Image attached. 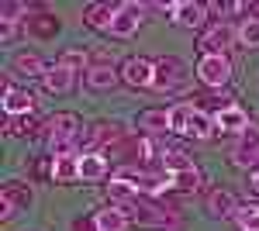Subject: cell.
<instances>
[{"instance_id":"cell-17","label":"cell","mask_w":259,"mask_h":231,"mask_svg":"<svg viewBox=\"0 0 259 231\" xmlns=\"http://www.w3.org/2000/svg\"><path fill=\"white\" fill-rule=\"evenodd\" d=\"M239 207L242 204L228 190H211L207 193V214H211V217H235Z\"/></svg>"},{"instance_id":"cell-3","label":"cell","mask_w":259,"mask_h":231,"mask_svg":"<svg viewBox=\"0 0 259 231\" xmlns=\"http://www.w3.org/2000/svg\"><path fill=\"white\" fill-rule=\"evenodd\" d=\"M45 135H49V149L56 155H69L76 149L80 138V117L76 114H56L45 121Z\"/></svg>"},{"instance_id":"cell-2","label":"cell","mask_w":259,"mask_h":231,"mask_svg":"<svg viewBox=\"0 0 259 231\" xmlns=\"http://www.w3.org/2000/svg\"><path fill=\"white\" fill-rule=\"evenodd\" d=\"M159 166H162V173L166 176H173V187L177 190H187V193H194L200 190V169L194 166V159L187 152H180V149H166L159 159Z\"/></svg>"},{"instance_id":"cell-9","label":"cell","mask_w":259,"mask_h":231,"mask_svg":"<svg viewBox=\"0 0 259 231\" xmlns=\"http://www.w3.org/2000/svg\"><path fill=\"white\" fill-rule=\"evenodd\" d=\"M228 41H232V28L228 24H214V28H207L197 38V49H200V56H225Z\"/></svg>"},{"instance_id":"cell-6","label":"cell","mask_w":259,"mask_h":231,"mask_svg":"<svg viewBox=\"0 0 259 231\" xmlns=\"http://www.w3.org/2000/svg\"><path fill=\"white\" fill-rule=\"evenodd\" d=\"M197 76H200V83H207V86H225L228 79H232V62L225 56H200V62H197Z\"/></svg>"},{"instance_id":"cell-24","label":"cell","mask_w":259,"mask_h":231,"mask_svg":"<svg viewBox=\"0 0 259 231\" xmlns=\"http://www.w3.org/2000/svg\"><path fill=\"white\" fill-rule=\"evenodd\" d=\"M235 38H239V45H245V49H259V21L245 18L239 24V31H235Z\"/></svg>"},{"instance_id":"cell-13","label":"cell","mask_w":259,"mask_h":231,"mask_svg":"<svg viewBox=\"0 0 259 231\" xmlns=\"http://www.w3.org/2000/svg\"><path fill=\"white\" fill-rule=\"evenodd\" d=\"M207 18V4H169V21L177 28H197Z\"/></svg>"},{"instance_id":"cell-8","label":"cell","mask_w":259,"mask_h":231,"mask_svg":"<svg viewBox=\"0 0 259 231\" xmlns=\"http://www.w3.org/2000/svg\"><path fill=\"white\" fill-rule=\"evenodd\" d=\"M156 62V90H177L183 83V62L173 56H159Z\"/></svg>"},{"instance_id":"cell-16","label":"cell","mask_w":259,"mask_h":231,"mask_svg":"<svg viewBox=\"0 0 259 231\" xmlns=\"http://www.w3.org/2000/svg\"><path fill=\"white\" fill-rule=\"evenodd\" d=\"M128 224H132V217L121 207H100L94 214V231H124Z\"/></svg>"},{"instance_id":"cell-33","label":"cell","mask_w":259,"mask_h":231,"mask_svg":"<svg viewBox=\"0 0 259 231\" xmlns=\"http://www.w3.org/2000/svg\"><path fill=\"white\" fill-rule=\"evenodd\" d=\"M252 190L259 193V173H252Z\"/></svg>"},{"instance_id":"cell-29","label":"cell","mask_w":259,"mask_h":231,"mask_svg":"<svg viewBox=\"0 0 259 231\" xmlns=\"http://www.w3.org/2000/svg\"><path fill=\"white\" fill-rule=\"evenodd\" d=\"M135 149H139V162H152V159H162L159 152H156V145H152V142H149V138H139V142H135Z\"/></svg>"},{"instance_id":"cell-20","label":"cell","mask_w":259,"mask_h":231,"mask_svg":"<svg viewBox=\"0 0 259 231\" xmlns=\"http://www.w3.org/2000/svg\"><path fill=\"white\" fill-rule=\"evenodd\" d=\"M52 179L56 183H73L80 179V155H52Z\"/></svg>"},{"instance_id":"cell-26","label":"cell","mask_w":259,"mask_h":231,"mask_svg":"<svg viewBox=\"0 0 259 231\" xmlns=\"http://www.w3.org/2000/svg\"><path fill=\"white\" fill-rule=\"evenodd\" d=\"M31 31H35L38 38L56 35V18H52V14H35V21H31Z\"/></svg>"},{"instance_id":"cell-18","label":"cell","mask_w":259,"mask_h":231,"mask_svg":"<svg viewBox=\"0 0 259 231\" xmlns=\"http://www.w3.org/2000/svg\"><path fill=\"white\" fill-rule=\"evenodd\" d=\"M118 138H121V128L114 124V121H97V124L87 128L83 142H87V145H104V149H107V145H114Z\"/></svg>"},{"instance_id":"cell-27","label":"cell","mask_w":259,"mask_h":231,"mask_svg":"<svg viewBox=\"0 0 259 231\" xmlns=\"http://www.w3.org/2000/svg\"><path fill=\"white\" fill-rule=\"evenodd\" d=\"M59 62L69 66L73 73H76V69H90V66H87V52H80V49H66V52L59 56Z\"/></svg>"},{"instance_id":"cell-23","label":"cell","mask_w":259,"mask_h":231,"mask_svg":"<svg viewBox=\"0 0 259 231\" xmlns=\"http://www.w3.org/2000/svg\"><path fill=\"white\" fill-rule=\"evenodd\" d=\"M139 124H142L145 135H159V131L169 128V111H142Z\"/></svg>"},{"instance_id":"cell-7","label":"cell","mask_w":259,"mask_h":231,"mask_svg":"<svg viewBox=\"0 0 259 231\" xmlns=\"http://www.w3.org/2000/svg\"><path fill=\"white\" fill-rule=\"evenodd\" d=\"M35 111V94L11 86V79H4V114L7 117H28Z\"/></svg>"},{"instance_id":"cell-25","label":"cell","mask_w":259,"mask_h":231,"mask_svg":"<svg viewBox=\"0 0 259 231\" xmlns=\"http://www.w3.org/2000/svg\"><path fill=\"white\" fill-rule=\"evenodd\" d=\"M235 221H239V231H259V204H242Z\"/></svg>"},{"instance_id":"cell-30","label":"cell","mask_w":259,"mask_h":231,"mask_svg":"<svg viewBox=\"0 0 259 231\" xmlns=\"http://www.w3.org/2000/svg\"><path fill=\"white\" fill-rule=\"evenodd\" d=\"M38 124H41V121H38V117H31V114L18 117V135H38Z\"/></svg>"},{"instance_id":"cell-32","label":"cell","mask_w":259,"mask_h":231,"mask_svg":"<svg viewBox=\"0 0 259 231\" xmlns=\"http://www.w3.org/2000/svg\"><path fill=\"white\" fill-rule=\"evenodd\" d=\"M31 173H35V176H45V173H52V162H45V159H38V162L31 166Z\"/></svg>"},{"instance_id":"cell-34","label":"cell","mask_w":259,"mask_h":231,"mask_svg":"<svg viewBox=\"0 0 259 231\" xmlns=\"http://www.w3.org/2000/svg\"><path fill=\"white\" fill-rule=\"evenodd\" d=\"M252 11H256V21H259V4H252Z\"/></svg>"},{"instance_id":"cell-4","label":"cell","mask_w":259,"mask_h":231,"mask_svg":"<svg viewBox=\"0 0 259 231\" xmlns=\"http://www.w3.org/2000/svg\"><path fill=\"white\" fill-rule=\"evenodd\" d=\"M121 79L128 83V86H156V62L152 59H142V56H132L121 62Z\"/></svg>"},{"instance_id":"cell-12","label":"cell","mask_w":259,"mask_h":231,"mask_svg":"<svg viewBox=\"0 0 259 231\" xmlns=\"http://www.w3.org/2000/svg\"><path fill=\"white\" fill-rule=\"evenodd\" d=\"M41 83H45L49 94H69V90L76 86V73H73L69 66H62V62H52L49 73L41 76Z\"/></svg>"},{"instance_id":"cell-5","label":"cell","mask_w":259,"mask_h":231,"mask_svg":"<svg viewBox=\"0 0 259 231\" xmlns=\"http://www.w3.org/2000/svg\"><path fill=\"white\" fill-rule=\"evenodd\" d=\"M142 11H145V4H118L114 7V21H111V35L114 38H132L139 31L142 18H145Z\"/></svg>"},{"instance_id":"cell-11","label":"cell","mask_w":259,"mask_h":231,"mask_svg":"<svg viewBox=\"0 0 259 231\" xmlns=\"http://www.w3.org/2000/svg\"><path fill=\"white\" fill-rule=\"evenodd\" d=\"M214 128L225 131V135H242L249 128V117H245V111H242L239 104H228V107H221L218 114H214Z\"/></svg>"},{"instance_id":"cell-10","label":"cell","mask_w":259,"mask_h":231,"mask_svg":"<svg viewBox=\"0 0 259 231\" xmlns=\"http://www.w3.org/2000/svg\"><path fill=\"white\" fill-rule=\"evenodd\" d=\"M259 162V124H249L235 145V166H256Z\"/></svg>"},{"instance_id":"cell-19","label":"cell","mask_w":259,"mask_h":231,"mask_svg":"<svg viewBox=\"0 0 259 231\" xmlns=\"http://www.w3.org/2000/svg\"><path fill=\"white\" fill-rule=\"evenodd\" d=\"M114 7H118V4H90V7L83 11V21H87V28H94V31H111Z\"/></svg>"},{"instance_id":"cell-14","label":"cell","mask_w":259,"mask_h":231,"mask_svg":"<svg viewBox=\"0 0 259 231\" xmlns=\"http://www.w3.org/2000/svg\"><path fill=\"white\" fill-rule=\"evenodd\" d=\"M28 204H31V190H28L24 183H4V211H0V217H4V221L18 211V207L24 211Z\"/></svg>"},{"instance_id":"cell-22","label":"cell","mask_w":259,"mask_h":231,"mask_svg":"<svg viewBox=\"0 0 259 231\" xmlns=\"http://www.w3.org/2000/svg\"><path fill=\"white\" fill-rule=\"evenodd\" d=\"M107 176V159L97 152H83L80 155V179H87V183H97V179H104Z\"/></svg>"},{"instance_id":"cell-21","label":"cell","mask_w":259,"mask_h":231,"mask_svg":"<svg viewBox=\"0 0 259 231\" xmlns=\"http://www.w3.org/2000/svg\"><path fill=\"white\" fill-rule=\"evenodd\" d=\"M11 69L21 73V76H45V73H49V66H45V59H41L38 52H21V56H14Z\"/></svg>"},{"instance_id":"cell-1","label":"cell","mask_w":259,"mask_h":231,"mask_svg":"<svg viewBox=\"0 0 259 231\" xmlns=\"http://www.w3.org/2000/svg\"><path fill=\"white\" fill-rule=\"evenodd\" d=\"M169 131L187 135V138H211V131H214V117L204 114L194 100H187V104L169 107Z\"/></svg>"},{"instance_id":"cell-31","label":"cell","mask_w":259,"mask_h":231,"mask_svg":"<svg viewBox=\"0 0 259 231\" xmlns=\"http://www.w3.org/2000/svg\"><path fill=\"white\" fill-rule=\"evenodd\" d=\"M14 38H18V24H4V35H0V41H4V45H11Z\"/></svg>"},{"instance_id":"cell-15","label":"cell","mask_w":259,"mask_h":231,"mask_svg":"<svg viewBox=\"0 0 259 231\" xmlns=\"http://www.w3.org/2000/svg\"><path fill=\"white\" fill-rule=\"evenodd\" d=\"M118 79H121V73L111 62H94V66L87 69V86H90V90H111Z\"/></svg>"},{"instance_id":"cell-28","label":"cell","mask_w":259,"mask_h":231,"mask_svg":"<svg viewBox=\"0 0 259 231\" xmlns=\"http://www.w3.org/2000/svg\"><path fill=\"white\" fill-rule=\"evenodd\" d=\"M28 11V4H18V0H7L4 4V14H0V21L4 24H18V18Z\"/></svg>"}]
</instances>
